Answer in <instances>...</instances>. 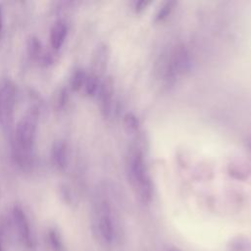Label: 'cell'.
<instances>
[{"mask_svg":"<svg viewBox=\"0 0 251 251\" xmlns=\"http://www.w3.org/2000/svg\"><path fill=\"white\" fill-rule=\"evenodd\" d=\"M126 171L128 182L138 199L145 204L149 203L153 187L142 153L138 149H129L126 158Z\"/></svg>","mask_w":251,"mask_h":251,"instance_id":"cell-1","label":"cell"},{"mask_svg":"<svg viewBox=\"0 0 251 251\" xmlns=\"http://www.w3.org/2000/svg\"><path fill=\"white\" fill-rule=\"evenodd\" d=\"M39 120V110L36 106H31L20 119L16 126V141L18 147L23 151L32 148L36 136Z\"/></svg>","mask_w":251,"mask_h":251,"instance_id":"cell-2","label":"cell"},{"mask_svg":"<svg viewBox=\"0 0 251 251\" xmlns=\"http://www.w3.org/2000/svg\"><path fill=\"white\" fill-rule=\"evenodd\" d=\"M17 88L14 81L5 78L0 83V125L4 128L12 126L16 105Z\"/></svg>","mask_w":251,"mask_h":251,"instance_id":"cell-3","label":"cell"},{"mask_svg":"<svg viewBox=\"0 0 251 251\" xmlns=\"http://www.w3.org/2000/svg\"><path fill=\"white\" fill-rule=\"evenodd\" d=\"M98 228L102 238L110 243L114 238V222L110 205L103 201L98 207Z\"/></svg>","mask_w":251,"mask_h":251,"instance_id":"cell-4","label":"cell"},{"mask_svg":"<svg viewBox=\"0 0 251 251\" xmlns=\"http://www.w3.org/2000/svg\"><path fill=\"white\" fill-rule=\"evenodd\" d=\"M97 98L101 114L103 115V117L108 118L111 113L113 100V87L109 81L105 80L101 82L100 88L97 93Z\"/></svg>","mask_w":251,"mask_h":251,"instance_id":"cell-5","label":"cell"},{"mask_svg":"<svg viewBox=\"0 0 251 251\" xmlns=\"http://www.w3.org/2000/svg\"><path fill=\"white\" fill-rule=\"evenodd\" d=\"M68 35V25L64 20H58L56 21L51 28L49 33V41L50 45L54 50H59Z\"/></svg>","mask_w":251,"mask_h":251,"instance_id":"cell-6","label":"cell"},{"mask_svg":"<svg viewBox=\"0 0 251 251\" xmlns=\"http://www.w3.org/2000/svg\"><path fill=\"white\" fill-rule=\"evenodd\" d=\"M107 62H108V49L104 44H100L96 47L93 53L90 74L100 77L106 69Z\"/></svg>","mask_w":251,"mask_h":251,"instance_id":"cell-7","label":"cell"},{"mask_svg":"<svg viewBox=\"0 0 251 251\" xmlns=\"http://www.w3.org/2000/svg\"><path fill=\"white\" fill-rule=\"evenodd\" d=\"M51 159L53 164L60 170L68 165V146L64 140H56L51 147Z\"/></svg>","mask_w":251,"mask_h":251,"instance_id":"cell-8","label":"cell"},{"mask_svg":"<svg viewBox=\"0 0 251 251\" xmlns=\"http://www.w3.org/2000/svg\"><path fill=\"white\" fill-rule=\"evenodd\" d=\"M101 82L102 81H100V77H98L92 74L87 75L84 85H83V90H84L85 94L88 96L97 95L98 90L101 85Z\"/></svg>","mask_w":251,"mask_h":251,"instance_id":"cell-9","label":"cell"},{"mask_svg":"<svg viewBox=\"0 0 251 251\" xmlns=\"http://www.w3.org/2000/svg\"><path fill=\"white\" fill-rule=\"evenodd\" d=\"M26 49L28 55L32 59H38L42 54V46L40 40L33 35H30L26 41Z\"/></svg>","mask_w":251,"mask_h":251,"instance_id":"cell-10","label":"cell"},{"mask_svg":"<svg viewBox=\"0 0 251 251\" xmlns=\"http://www.w3.org/2000/svg\"><path fill=\"white\" fill-rule=\"evenodd\" d=\"M86 73L82 70V69H76L70 79V86L74 91H77L80 90L81 88H83L85 79H86Z\"/></svg>","mask_w":251,"mask_h":251,"instance_id":"cell-11","label":"cell"},{"mask_svg":"<svg viewBox=\"0 0 251 251\" xmlns=\"http://www.w3.org/2000/svg\"><path fill=\"white\" fill-rule=\"evenodd\" d=\"M68 100V92L65 87L59 88L55 93H54V98H53V103L54 107L58 109H62Z\"/></svg>","mask_w":251,"mask_h":251,"instance_id":"cell-12","label":"cell"},{"mask_svg":"<svg viewBox=\"0 0 251 251\" xmlns=\"http://www.w3.org/2000/svg\"><path fill=\"white\" fill-rule=\"evenodd\" d=\"M125 129L127 132V134H133L137 129V121L135 117L131 114H126L125 116L124 120Z\"/></svg>","mask_w":251,"mask_h":251,"instance_id":"cell-13","label":"cell"},{"mask_svg":"<svg viewBox=\"0 0 251 251\" xmlns=\"http://www.w3.org/2000/svg\"><path fill=\"white\" fill-rule=\"evenodd\" d=\"M228 248L232 251L246 250L248 248V241L246 240V238H241V237L233 238L230 241V244L228 245Z\"/></svg>","mask_w":251,"mask_h":251,"instance_id":"cell-14","label":"cell"},{"mask_svg":"<svg viewBox=\"0 0 251 251\" xmlns=\"http://www.w3.org/2000/svg\"><path fill=\"white\" fill-rule=\"evenodd\" d=\"M172 4H173V2H166V3L162 6V8L159 10V12H158L157 15H156L157 21L163 20L164 18H166V17L170 14V12L172 11Z\"/></svg>","mask_w":251,"mask_h":251,"instance_id":"cell-15","label":"cell"},{"mask_svg":"<svg viewBox=\"0 0 251 251\" xmlns=\"http://www.w3.org/2000/svg\"><path fill=\"white\" fill-rule=\"evenodd\" d=\"M2 31H3V14H2L1 6H0V38L2 35Z\"/></svg>","mask_w":251,"mask_h":251,"instance_id":"cell-16","label":"cell"},{"mask_svg":"<svg viewBox=\"0 0 251 251\" xmlns=\"http://www.w3.org/2000/svg\"><path fill=\"white\" fill-rule=\"evenodd\" d=\"M169 251H181V250L178 249V248H176V247H172V248L169 249Z\"/></svg>","mask_w":251,"mask_h":251,"instance_id":"cell-17","label":"cell"}]
</instances>
